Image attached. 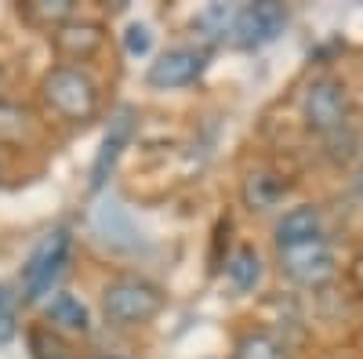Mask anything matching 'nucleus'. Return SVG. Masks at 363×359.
Instances as JSON below:
<instances>
[{"label": "nucleus", "instance_id": "f257e3e1", "mask_svg": "<svg viewBox=\"0 0 363 359\" xmlns=\"http://www.w3.org/2000/svg\"><path fill=\"white\" fill-rule=\"evenodd\" d=\"M40 95L62 120H77V124H84V120H91L99 113V87L77 66L48 69L44 80H40Z\"/></svg>", "mask_w": 363, "mask_h": 359}, {"label": "nucleus", "instance_id": "f03ea898", "mask_svg": "<svg viewBox=\"0 0 363 359\" xmlns=\"http://www.w3.org/2000/svg\"><path fill=\"white\" fill-rule=\"evenodd\" d=\"M102 312L113 326H145L164 312V290L145 280H116L102 290Z\"/></svg>", "mask_w": 363, "mask_h": 359}, {"label": "nucleus", "instance_id": "7ed1b4c3", "mask_svg": "<svg viewBox=\"0 0 363 359\" xmlns=\"http://www.w3.org/2000/svg\"><path fill=\"white\" fill-rule=\"evenodd\" d=\"M69 232L66 229H55L51 236H44L40 244L33 247V254H29L26 268H22V294L26 302H44V297L51 294L55 280L62 276V268L69 261Z\"/></svg>", "mask_w": 363, "mask_h": 359}, {"label": "nucleus", "instance_id": "20e7f679", "mask_svg": "<svg viewBox=\"0 0 363 359\" xmlns=\"http://www.w3.org/2000/svg\"><path fill=\"white\" fill-rule=\"evenodd\" d=\"M301 116H306V127L313 135L323 138H335L345 120H349V95H345V84L335 76H320L306 87L301 95Z\"/></svg>", "mask_w": 363, "mask_h": 359}, {"label": "nucleus", "instance_id": "39448f33", "mask_svg": "<svg viewBox=\"0 0 363 359\" xmlns=\"http://www.w3.org/2000/svg\"><path fill=\"white\" fill-rule=\"evenodd\" d=\"M287 25V8L277 0H258V4H240L233 11V25H229V44L233 47H265L272 44Z\"/></svg>", "mask_w": 363, "mask_h": 359}, {"label": "nucleus", "instance_id": "423d86ee", "mask_svg": "<svg viewBox=\"0 0 363 359\" xmlns=\"http://www.w3.org/2000/svg\"><path fill=\"white\" fill-rule=\"evenodd\" d=\"M277 261H280V273L294 283V287H323L335 280V251L330 244L320 236V239H309V244H294V247H280L277 251Z\"/></svg>", "mask_w": 363, "mask_h": 359}, {"label": "nucleus", "instance_id": "0eeeda50", "mask_svg": "<svg viewBox=\"0 0 363 359\" xmlns=\"http://www.w3.org/2000/svg\"><path fill=\"white\" fill-rule=\"evenodd\" d=\"M131 135H135V109H131V106H120V109L113 113V120H109L102 142H99L95 160H91V174H87V189H91V193H102V189H106V182L113 178V171H116L120 156H124Z\"/></svg>", "mask_w": 363, "mask_h": 359}, {"label": "nucleus", "instance_id": "6e6552de", "mask_svg": "<svg viewBox=\"0 0 363 359\" xmlns=\"http://www.w3.org/2000/svg\"><path fill=\"white\" fill-rule=\"evenodd\" d=\"M207 69V51L203 47H171L164 51L153 66L145 69V84L153 91H174V87H189Z\"/></svg>", "mask_w": 363, "mask_h": 359}, {"label": "nucleus", "instance_id": "1a4fd4ad", "mask_svg": "<svg viewBox=\"0 0 363 359\" xmlns=\"http://www.w3.org/2000/svg\"><path fill=\"white\" fill-rule=\"evenodd\" d=\"M95 232L113 251H138V244H142V232L120 200H106L95 207Z\"/></svg>", "mask_w": 363, "mask_h": 359}, {"label": "nucleus", "instance_id": "9d476101", "mask_svg": "<svg viewBox=\"0 0 363 359\" xmlns=\"http://www.w3.org/2000/svg\"><path fill=\"white\" fill-rule=\"evenodd\" d=\"M320 236H323V215H320V207H313V203L291 207V211L277 222V229H272L277 251L280 247H294V244H309V239H320Z\"/></svg>", "mask_w": 363, "mask_h": 359}, {"label": "nucleus", "instance_id": "9b49d317", "mask_svg": "<svg viewBox=\"0 0 363 359\" xmlns=\"http://www.w3.org/2000/svg\"><path fill=\"white\" fill-rule=\"evenodd\" d=\"M106 33L102 25H91V22H62L55 29V51L69 58V62H84L102 47Z\"/></svg>", "mask_w": 363, "mask_h": 359}, {"label": "nucleus", "instance_id": "f8f14e48", "mask_svg": "<svg viewBox=\"0 0 363 359\" xmlns=\"http://www.w3.org/2000/svg\"><path fill=\"white\" fill-rule=\"evenodd\" d=\"M265 276V265H262V254L255 247H236L229 258H225V280L233 283L236 294H251Z\"/></svg>", "mask_w": 363, "mask_h": 359}, {"label": "nucleus", "instance_id": "ddd939ff", "mask_svg": "<svg viewBox=\"0 0 363 359\" xmlns=\"http://www.w3.org/2000/svg\"><path fill=\"white\" fill-rule=\"evenodd\" d=\"M44 316L58 326V331H69V334H87L91 331V312L73 294H55L44 305Z\"/></svg>", "mask_w": 363, "mask_h": 359}, {"label": "nucleus", "instance_id": "4468645a", "mask_svg": "<svg viewBox=\"0 0 363 359\" xmlns=\"http://www.w3.org/2000/svg\"><path fill=\"white\" fill-rule=\"evenodd\" d=\"M287 193V182H280L277 174H247V182H244V203L251 207V211H269V207H277Z\"/></svg>", "mask_w": 363, "mask_h": 359}, {"label": "nucleus", "instance_id": "2eb2a0df", "mask_svg": "<svg viewBox=\"0 0 363 359\" xmlns=\"http://www.w3.org/2000/svg\"><path fill=\"white\" fill-rule=\"evenodd\" d=\"M22 11H26L29 22H37V25H55V29H58L62 22L73 18L77 4H73V0H26Z\"/></svg>", "mask_w": 363, "mask_h": 359}, {"label": "nucleus", "instance_id": "dca6fc26", "mask_svg": "<svg viewBox=\"0 0 363 359\" xmlns=\"http://www.w3.org/2000/svg\"><path fill=\"white\" fill-rule=\"evenodd\" d=\"M233 11H236V8L211 4V8H203V11L193 18V29H196L203 40H225V37H229V25H233Z\"/></svg>", "mask_w": 363, "mask_h": 359}, {"label": "nucleus", "instance_id": "f3484780", "mask_svg": "<svg viewBox=\"0 0 363 359\" xmlns=\"http://www.w3.org/2000/svg\"><path fill=\"white\" fill-rule=\"evenodd\" d=\"M29 127V113L22 106H11V102H0V142L11 145L26 135Z\"/></svg>", "mask_w": 363, "mask_h": 359}, {"label": "nucleus", "instance_id": "a211bd4d", "mask_svg": "<svg viewBox=\"0 0 363 359\" xmlns=\"http://www.w3.org/2000/svg\"><path fill=\"white\" fill-rule=\"evenodd\" d=\"M149 47H153V29L145 22H131L128 33H124V51L131 58H142V55H149Z\"/></svg>", "mask_w": 363, "mask_h": 359}, {"label": "nucleus", "instance_id": "6ab92c4d", "mask_svg": "<svg viewBox=\"0 0 363 359\" xmlns=\"http://www.w3.org/2000/svg\"><path fill=\"white\" fill-rule=\"evenodd\" d=\"M15 334V294L0 283V341Z\"/></svg>", "mask_w": 363, "mask_h": 359}]
</instances>
